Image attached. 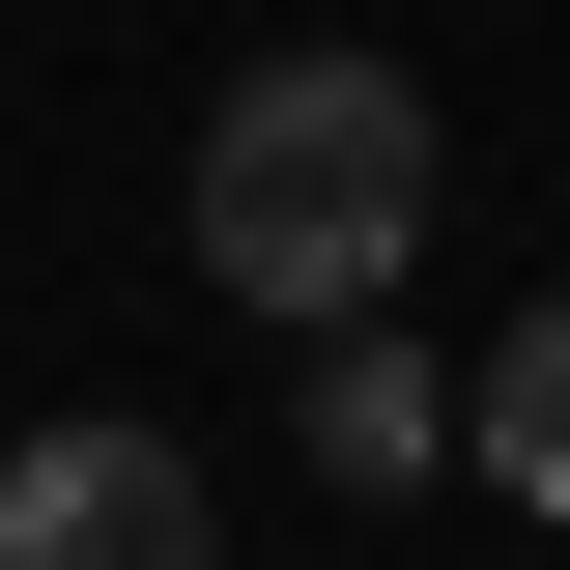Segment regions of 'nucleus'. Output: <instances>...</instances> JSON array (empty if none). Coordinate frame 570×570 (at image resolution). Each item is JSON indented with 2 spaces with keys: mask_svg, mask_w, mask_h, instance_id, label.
I'll use <instances>...</instances> for the list:
<instances>
[{
  "mask_svg": "<svg viewBox=\"0 0 570 570\" xmlns=\"http://www.w3.org/2000/svg\"><path fill=\"white\" fill-rule=\"evenodd\" d=\"M400 257H428V86L400 58H257L200 115V285L343 343V314H400Z\"/></svg>",
  "mask_w": 570,
  "mask_h": 570,
  "instance_id": "f257e3e1",
  "label": "nucleus"
},
{
  "mask_svg": "<svg viewBox=\"0 0 570 570\" xmlns=\"http://www.w3.org/2000/svg\"><path fill=\"white\" fill-rule=\"evenodd\" d=\"M485 485H513V513H570V285L485 343Z\"/></svg>",
  "mask_w": 570,
  "mask_h": 570,
  "instance_id": "20e7f679",
  "label": "nucleus"
},
{
  "mask_svg": "<svg viewBox=\"0 0 570 570\" xmlns=\"http://www.w3.org/2000/svg\"><path fill=\"white\" fill-rule=\"evenodd\" d=\"M0 570H228V513H200L171 428H29L0 456Z\"/></svg>",
  "mask_w": 570,
  "mask_h": 570,
  "instance_id": "f03ea898",
  "label": "nucleus"
},
{
  "mask_svg": "<svg viewBox=\"0 0 570 570\" xmlns=\"http://www.w3.org/2000/svg\"><path fill=\"white\" fill-rule=\"evenodd\" d=\"M285 428H314V485H371V513H400L428 456H485V400H456V371H428L400 314H343V343H314V400H285Z\"/></svg>",
  "mask_w": 570,
  "mask_h": 570,
  "instance_id": "7ed1b4c3",
  "label": "nucleus"
}]
</instances>
